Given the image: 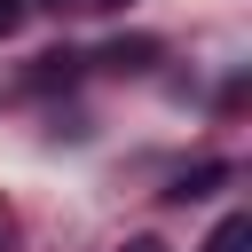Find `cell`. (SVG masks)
Masks as SVG:
<instances>
[{
	"instance_id": "1",
	"label": "cell",
	"mask_w": 252,
	"mask_h": 252,
	"mask_svg": "<svg viewBox=\"0 0 252 252\" xmlns=\"http://www.w3.org/2000/svg\"><path fill=\"white\" fill-rule=\"evenodd\" d=\"M205 252H252V213H228L220 228H213V244Z\"/></svg>"
},
{
	"instance_id": "2",
	"label": "cell",
	"mask_w": 252,
	"mask_h": 252,
	"mask_svg": "<svg viewBox=\"0 0 252 252\" xmlns=\"http://www.w3.org/2000/svg\"><path fill=\"white\" fill-rule=\"evenodd\" d=\"M158 55V39H110L102 47V63H118V71H134V63H150Z\"/></svg>"
},
{
	"instance_id": "3",
	"label": "cell",
	"mask_w": 252,
	"mask_h": 252,
	"mask_svg": "<svg viewBox=\"0 0 252 252\" xmlns=\"http://www.w3.org/2000/svg\"><path fill=\"white\" fill-rule=\"evenodd\" d=\"M213 181H220V165H197V173H181V181H173V197H205Z\"/></svg>"
},
{
	"instance_id": "4",
	"label": "cell",
	"mask_w": 252,
	"mask_h": 252,
	"mask_svg": "<svg viewBox=\"0 0 252 252\" xmlns=\"http://www.w3.org/2000/svg\"><path fill=\"white\" fill-rule=\"evenodd\" d=\"M16 24H24V0H0V39H8Z\"/></svg>"
},
{
	"instance_id": "5",
	"label": "cell",
	"mask_w": 252,
	"mask_h": 252,
	"mask_svg": "<svg viewBox=\"0 0 252 252\" xmlns=\"http://www.w3.org/2000/svg\"><path fill=\"white\" fill-rule=\"evenodd\" d=\"M126 252H165V244H150V236H134V244H126Z\"/></svg>"
},
{
	"instance_id": "6",
	"label": "cell",
	"mask_w": 252,
	"mask_h": 252,
	"mask_svg": "<svg viewBox=\"0 0 252 252\" xmlns=\"http://www.w3.org/2000/svg\"><path fill=\"white\" fill-rule=\"evenodd\" d=\"M71 8H118V0H71Z\"/></svg>"
}]
</instances>
